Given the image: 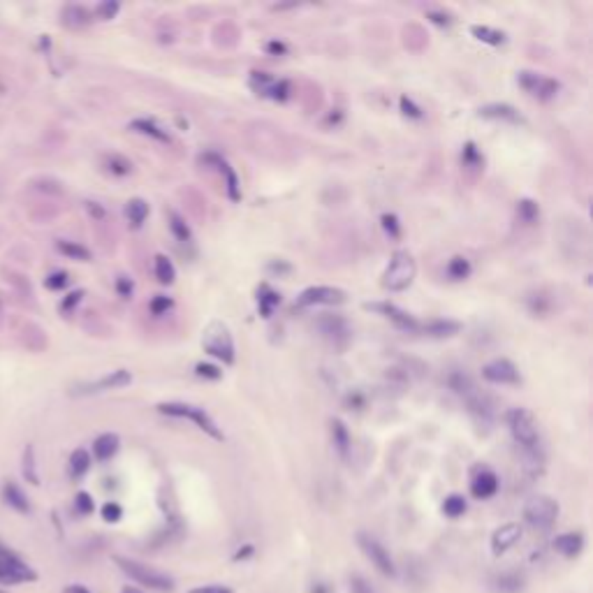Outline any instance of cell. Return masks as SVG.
I'll return each instance as SVG.
<instances>
[{"instance_id": "39", "label": "cell", "mask_w": 593, "mask_h": 593, "mask_svg": "<svg viewBox=\"0 0 593 593\" xmlns=\"http://www.w3.org/2000/svg\"><path fill=\"white\" fill-rule=\"evenodd\" d=\"M447 383H450L452 390L457 392V394H461V397H469V394L476 390L473 380H471L466 373H461V371H454V373L450 375V380H447Z\"/></svg>"}, {"instance_id": "14", "label": "cell", "mask_w": 593, "mask_h": 593, "mask_svg": "<svg viewBox=\"0 0 593 593\" xmlns=\"http://www.w3.org/2000/svg\"><path fill=\"white\" fill-rule=\"evenodd\" d=\"M133 383V373L125 371V368H116V371L107 373L100 380H93V383H86L77 390V394H100V392H109V390H121V387Z\"/></svg>"}, {"instance_id": "17", "label": "cell", "mask_w": 593, "mask_h": 593, "mask_svg": "<svg viewBox=\"0 0 593 593\" xmlns=\"http://www.w3.org/2000/svg\"><path fill=\"white\" fill-rule=\"evenodd\" d=\"M519 540H522V526L519 524H505L500 526V529L493 531L491 536V552L496 556L505 554L507 549H512Z\"/></svg>"}, {"instance_id": "54", "label": "cell", "mask_w": 593, "mask_h": 593, "mask_svg": "<svg viewBox=\"0 0 593 593\" xmlns=\"http://www.w3.org/2000/svg\"><path fill=\"white\" fill-rule=\"evenodd\" d=\"M267 51H269V54H274V56H279V54H285L288 47L283 42H279V39H274V42L267 44Z\"/></svg>"}, {"instance_id": "25", "label": "cell", "mask_w": 593, "mask_h": 593, "mask_svg": "<svg viewBox=\"0 0 593 593\" xmlns=\"http://www.w3.org/2000/svg\"><path fill=\"white\" fill-rule=\"evenodd\" d=\"M493 593H522L524 591V577L519 572H503L493 579L491 584Z\"/></svg>"}, {"instance_id": "4", "label": "cell", "mask_w": 593, "mask_h": 593, "mask_svg": "<svg viewBox=\"0 0 593 593\" xmlns=\"http://www.w3.org/2000/svg\"><path fill=\"white\" fill-rule=\"evenodd\" d=\"M415 274H417V265H415L413 255L408 250H397L392 255L390 265L385 269L383 276V285L390 290V292H401V290L411 288V283L415 281Z\"/></svg>"}, {"instance_id": "27", "label": "cell", "mask_w": 593, "mask_h": 593, "mask_svg": "<svg viewBox=\"0 0 593 593\" xmlns=\"http://www.w3.org/2000/svg\"><path fill=\"white\" fill-rule=\"evenodd\" d=\"M125 216H128L130 225L135 229H140L144 225V220L149 218V204L140 200V197H133V200L125 204Z\"/></svg>"}, {"instance_id": "18", "label": "cell", "mask_w": 593, "mask_h": 593, "mask_svg": "<svg viewBox=\"0 0 593 593\" xmlns=\"http://www.w3.org/2000/svg\"><path fill=\"white\" fill-rule=\"evenodd\" d=\"M482 118H489V121H507V123H524L522 114L512 107V104H505V102H491V104H484L480 107L478 111Z\"/></svg>"}, {"instance_id": "15", "label": "cell", "mask_w": 593, "mask_h": 593, "mask_svg": "<svg viewBox=\"0 0 593 593\" xmlns=\"http://www.w3.org/2000/svg\"><path fill=\"white\" fill-rule=\"evenodd\" d=\"M366 308H368V311H375V313L385 315V318L390 320L394 327L404 329V332H420V322L415 320L411 313L401 311L399 306L390 304V301H383V304H366Z\"/></svg>"}, {"instance_id": "60", "label": "cell", "mask_w": 593, "mask_h": 593, "mask_svg": "<svg viewBox=\"0 0 593 593\" xmlns=\"http://www.w3.org/2000/svg\"><path fill=\"white\" fill-rule=\"evenodd\" d=\"M121 593H144V591H140L137 586H130V584H128V586H123Z\"/></svg>"}, {"instance_id": "48", "label": "cell", "mask_w": 593, "mask_h": 593, "mask_svg": "<svg viewBox=\"0 0 593 593\" xmlns=\"http://www.w3.org/2000/svg\"><path fill=\"white\" fill-rule=\"evenodd\" d=\"M350 593H378L368 584V579H364L361 575H352L350 577Z\"/></svg>"}, {"instance_id": "8", "label": "cell", "mask_w": 593, "mask_h": 593, "mask_svg": "<svg viewBox=\"0 0 593 593\" xmlns=\"http://www.w3.org/2000/svg\"><path fill=\"white\" fill-rule=\"evenodd\" d=\"M357 545H359V549L364 552V556L368 561L375 565V570H378L380 575L397 577V565H394L390 552H387L373 536H368V533H357Z\"/></svg>"}, {"instance_id": "23", "label": "cell", "mask_w": 593, "mask_h": 593, "mask_svg": "<svg viewBox=\"0 0 593 593\" xmlns=\"http://www.w3.org/2000/svg\"><path fill=\"white\" fill-rule=\"evenodd\" d=\"M118 445H121V440H118L116 433H102V436H97L95 443H93L95 459L97 461H109L118 452Z\"/></svg>"}, {"instance_id": "34", "label": "cell", "mask_w": 593, "mask_h": 593, "mask_svg": "<svg viewBox=\"0 0 593 593\" xmlns=\"http://www.w3.org/2000/svg\"><path fill=\"white\" fill-rule=\"evenodd\" d=\"M471 32L480 39V42L491 44V47H498V44L505 42V32L493 30V28H489V26H473Z\"/></svg>"}, {"instance_id": "10", "label": "cell", "mask_w": 593, "mask_h": 593, "mask_svg": "<svg viewBox=\"0 0 593 593\" xmlns=\"http://www.w3.org/2000/svg\"><path fill=\"white\" fill-rule=\"evenodd\" d=\"M346 301V292L341 288L332 285H313L306 288L304 292L296 296L294 306L306 308V306H339Z\"/></svg>"}, {"instance_id": "22", "label": "cell", "mask_w": 593, "mask_h": 593, "mask_svg": "<svg viewBox=\"0 0 593 593\" xmlns=\"http://www.w3.org/2000/svg\"><path fill=\"white\" fill-rule=\"evenodd\" d=\"M130 128L135 130V133L140 135H147L151 137V140H158V142H169V133L162 128L160 123H156L153 118H135L133 123H130Z\"/></svg>"}, {"instance_id": "49", "label": "cell", "mask_w": 593, "mask_h": 593, "mask_svg": "<svg viewBox=\"0 0 593 593\" xmlns=\"http://www.w3.org/2000/svg\"><path fill=\"white\" fill-rule=\"evenodd\" d=\"M401 111H404L408 118H422V116H424V114H422V107H417V104H415L408 95L401 97Z\"/></svg>"}, {"instance_id": "9", "label": "cell", "mask_w": 593, "mask_h": 593, "mask_svg": "<svg viewBox=\"0 0 593 593\" xmlns=\"http://www.w3.org/2000/svg\"><path fill=\"white\" fill-rule=\"evenodd\" d=\"M517 82H519V86L526 91V93L533 95L536 100H543V102L552 100V97H556L558 88H561V84H558L556 79L538 75V72H529V70L519 72Z\"/></svg>"}, {"instance_id": "58", "label": "cell", "mask_w": 593, "mask_h": 593, "mask_svg": "<svg viewBox=\"0 0 593 593\" xmlns=\"http://www.w3.org/2000/svg\"><path fill=\"white\" fill-rule=\"evenodd\" d=\"M269 269H272V272H279V274H281V272H290V265H281V262L276 265V262H274V265H269Z\"/></svg>"}, {"instance_id": "41", "label": "cell", "mask_w": 593, "mask_h": 593, "mask_svg": "<svg viewBox=\"0 0 593 593\" xmlns=\"http://www.w3.org/2000/svg\"><path fill=\"white\" fill-rule=\"evenodd\" d=\"M380 223H383V229L387 232V236L390 239H399L401 236V223L394 214H385L383 218H380Z\"/></svg>"}, {"instance_id": "33", "label": "cell", "mask_w": 593, "mask_h": 593, "mask_svg": "<svg viewBox=\"0 0 593 593\" xmlns=\"http://www.w3.org/2000/svg\"><path fill=\"white\" fill-rule=\"evenodd\" d=\"M104 167H107V172H111L114 176H128L130 172H133V162L128 160V158L118 156V153H111L104 158Z\"/></svg>"}, {"instance_id": "36", "label": "cell", "mask_w": 593, "mask_h": 593, "mask_svg": "<svg viewBox=\"0 0 593 593\" xmlns=\"http://www.w3.org/2000/svg\"><path fill=\"white\" fill-rule=\"evenodd\" d=\"M58 250H61L63 255H68L70 260H79V262L91 260L88 248H84L82 243H75V241H58Z\"/></svg>"}, {"instance_id": "7", "label": "cell", "mask_w": 593, "mask_h": 593, "mask_svg": "<svg viewBox=\"0 0 593 593\" xmlns=\"http://www.w3.org/2000/svg\"><path fill=\"white\" fill-rule=\"evenodd\" d=\"M35 579H37V572L32 570L17 552L0 545V584L17 586V584H26V582H35Z\"/></svg>"}, {"instance_id": "5", "label": "cell", "mask_w": 593, "mask_h": 593, "mask_svg": "<svg viewBox=\"0 0 593 593\" xmlns=\"http://www.w3.org/2000/svg\"><path fill=\"white\" fill-rule=\"evenodd\" d=\"M507 426H510L512 438L522 445L524 452L540 450L538 424L529 411H524V408H512V411L507 413Z\"/></svg>"}, {"instance_id": "38", "label": "cell", "mask_w": 593, "mask_h": 593, "mask_svg": "<svg viewBox=\"0 0 593 593\" xmlns=\"http://www.w3.org/2000/svg\"><path fill=\"white\" fill-rule=\"evenodd\" d=\"M63 17H65V23L72 26V28H82V26H86L91 21V15L82 5H70Z\"/></svg>"}, {"instance_id": "30", "label": "cell", "mask_w": 593, "mask_h": 593, "mask_svg": "<svg viewBox=\"0 0 593 593\" xmlns=\"http://www.w3.org/2000/svg\"><path fill=\"white\" fill-rule=\"evenodd\" d=\"M167 220H169V229H172V234H174L181 243H188L190 239H193L190 225L186 223V218H183V216H179L176 211H167Z\"/></svg>"}, {"instance_id": "35", "label": "cell", "mask_w": 593, "mask_h": 593, "mask_svg": "<svg viewBox=\"0 0 593 593\" xmlns=\"http://www.w3.org/2000/svg\"><path fill=\"white\" fill-rule=\"evenodd\" d=\"M466 507H469V503H466L464 496H459V493H452V496H447L443 500V515L450 517V519H457L466 512Z\"/></svg>"}, {"instance_id": "56", "label": "cell", "mask_w": 593, "mask_h": 593, "mask_svg": "<svg viewBox=\"0 0 593 593\" xmlns=\"http://www.w3.org/2000/svg\"><path fill=\"white\" fill-rule=\"evenodd\" d=\"M63 593H91V591L82 584H70V586H65Z\"/></svg>"}, {"instance_id": "44", "label": "cell", "mask_w": 593, "mask_h": 593, "mask_svg": "<svg viewBox=\"0 0 593 593\" xmlns=\"http://www.w3.org/2000/svg\"><path fill=\"white\" fill-rule=\"evenodd\" d=\"M195 373L200 375V378H207V380H220V378H223V371H220L218 366L204 364V361H200V364L195 366Z\"/></svg>"}, {"instance_id": "50", "label": "cell", "mask_w": 593, "mask_h": 593, "mask_svg": "<svg viewBox=\"0 0 593 593\" xmlns=\"http://www.w3.org/2000/svg\"><path fill=\"white\" fill-rule=\"evenodd\" d=\"M116 290H118V294H121L123 299H130V296H133L135 285H133V281H130V279H125V276H118V281H116Z\"/></svg>"}, {"instance_id": "55", "label": "cell", "mask_w": 593, "mask_h": 593, "mask_svg": "<svg viewBox=\"0 0 593 593\" xmlns=\"http://www.w3.org/2000/svg\"><path fill=\"white\" fill-rule=\"evenodd\" d=\"M253 545H243V549H239L234 554V561H243V558H248V556H253Z\"/></svg>"}, {"instance_id": "2", "label": "cell", "mask_w": 593, "mask_h": 593, "mask_svg": "<svg viewBox=\"0 0 593 593\" xmlns=\"http://www.w3.org/2000/svg\"><path fill=\"white\" fill-rule=\"evenodd\" d=\"M114 563L130 579H133V582L147 586V589H153V591H160V593L174 591V579L169 575H164V572H158L153 568H149V565H144L140 561H133V558H125V556H114Z\"/></svg>"}, {"instance_id": "29", "label": "cell", "mask_w": 593, "mask_h": 593, "mask_svg": "<svg viewBox=\"0 0 593 593\" xmlns=\"http://www.w3.org/2000/svg\"><path fill=\"white\" fill-rule=\"evenodd\" d=\"M281 304V294L276 292V290H272L269 285H260L258 290V306H260V313L265 315V318H272L274 308Z\"/></svg>"}, {"instance_id": "47", "label": "cell", "mask_w": 593, "mask_h": 593, "mask_svg": "<svg viewBox=\"0 0 593 593\" xmlns=\"http://www.w3.org/2000/svg\"><path fill=\"white\" fill-rule=\"evenodd\" d=\"M75 505H77V510L82 512V515H91V512L95 510L93 498H91V493H86V491H79V493H77Z\"/></svg>"}, {"instance_id": "19", "label": "cell", "mask_w": 593, "mask_h": 593, "mask_svg": "<svg viewBox=\"0 0 593 593\" xmlns=\"http://www.w3.org/2000/svg\"><path fill=\"white\" fill-rule=\"evenodd\" d=\"M202 160H207V162H211L214 164V167H218V172L225 176V188H227V195H229V200H239V179H236V174H234V169L229 167L227 164V160H223L220 156H216V153H207V156H202Z\"/></svg>"}, {"instance_id": "3", "label": "cell", "mask_w": 593, "mask_h": 593, "mask_svg": "<svg viewBox=\"0 0 593 593\" xmlns=\"http://www.w3.org/2000/svg\"><path fill=\"white\" fill-rule=\"evenodd\" d=\"M158 411L162 415H169V417H181V420H190L197 424V429H202L207 436H211L214 440H223V431L218 429L211 415L204 411L200 406H193V404H181V401H167V404H160Z\"/></svg>"}, {"instance_id": "16", "label": "cell", "mask_w": 593, "mask_h": 593, "mask_svg": "<svg viewBox=\"0 0 593 593\" xmlns=\"http://www.w3.org/2000/svg\"><path fill=\"white\" fill-rule=\"evenodd\" d=\"M496 491H498V478H496V473H493L491 469H487V466H480V469H476V473H473V478H471V493H473V498L487 500V498H491Z\"/></svg>"}, {"instance_id": "11", "label": "cell", "mask_w": 593, "mask_h": 593, "mask_svg": "<svg viewBox=\"0 0 593 593\" xmlns=\"http://www.w3.org/2000/svg\"><path fill=\"white\" fill-rule=\"evenodd\" d=\"M250 86H253V91H258L260 95L272 97L276 102H285L290 93H292L290 82H285V79H274V77L265 75V72H253Z\"/></svg>"}, {"instance_id": "62", "label": "cell", "mask_w": 593, "mask_h": 593, "mask_svg": "<svg viewBox=\"0 0 593 593\" xmlns=\"http://www.w3.org/2000/svg\"><path fill=\"white\" fill-rule=\"evenodd\" d=\"M0 593H5V591H3V589H0Z\"/></svg>"}, {"instance_id": "51", "label": "cell", "mask_w": 593, "mask_h": 593, "mask_svg": "<svg viewBox=\"0 0 593 593\" xmlns=\"http://www.w3.org/2000/svg\"><path fill=\"white\" fill-rule=\"evenodd\" d=\"M65 285H68V274H65V272H56V274H51L47 279V288L49 290H61Z\"/></svg>"}, {"instance_id": "42", "label": "cell", "mask_w": 593, "mask_h": 593, "mask_svg": "<svg viewBox=\"0 0 593 593\" xmlns=\"http://www.w3.org/2000/svg\"><path fill=\"white\" fill-rule=\"evenodd\" d=\"M172 306H174V301L169 299V296H164V294H156L153 299H151V304H149L151 313H153V315H164Z\"/></svg>"}, {"instance_id": "6", "label": "cell", "mask_w": 593, "mask_h": 593, "mask_svg": "<svg viewBox=\"0 0 593 593\" xmlns=\"http://www.w3.org/2000/svg\"><path fill=\"white\" fill-rule=\"evenodd\" d=\"M524 519H526V524H529L531 529L549 531L552 526L556 524V519H558V503L554 498L538 493V496H533V498L526 500Z\"/></svg>"}, {"instance_id": "40", "label": "cell", "mask_w": 593, "mask_h": 593, "mask_svg": "<svg viewBox=\"0 0 593 593\" xmlns=\"http://www.w3.org/2000/svg\"><path fill=\"white\" fill-rule=\"evenodd\" d=\"M461 162H464V167H469V169H480V167H482V153H480L478 147L473 142L466 144L464 151H461Z\"/></svg>"}, {"instance_id": "57", "label": "cell", "mask_w": 593, "mask_h": 593, "mask_svg": "<svg viewBox=\"0 0 593 593\" xmlns=\"http://www.w3.org/2000/svg\"><path fill=\"white\" fill-rule=\"evenodd\" d=\"M82 294H84V292H72V294L68 296V301H65V304H63V308L77 306V304H79V299H82Z\"/></svg>"}, {"instance_id": "61", "label": "cell", "mask_w": 593, "mask_h": 593, "mask_svg": "<svg viewBox=\"0 0 593 593\" xmlns=\"http://www.w3.org/2000/svg\"><path fill=\"white\" fill-rule=\"evenodd\" d=\"M0 93H5V84L3 82H0Z\"/></svg>"}, {"instance_id": "52", "label": "cell", "mask_w": 593, "mask_h": 593, "mask_svg": "<svg viewBox=\"0 0 593 593\" xmlns=\"http://www.w3.org/2000/svg\"><path fill=\"white\" fill-rule=\"evenodd\" d=\"M188 593H234L229 586L223 584H207V586H197V589H190Z\"/></svg>"}, {"instance_id": "24", "label": "cell", "mask_w": 593, "mask_h": 593, "mask_svg": "<svg viewBox=\"0 0 593 593\" xmlns=\"http://www.w3.org/2000/svg\"><path fill=\"white\" fill-rule=\"evenodd\" d=\"M461 329L459 322L454 320H429L426 325H420V332H424L426 336H433V339H445V336H454Z\"/></svg>"}, {"instance_id": "12", "label": "cell", "mask_w": 593, "mask_h": 593, "mask_svg": "<svg viewBox=\"0 0 593 593\" xmlns=\"http://www.w3.org/2000/svg\"><path fill=\"white\" fill-rule=\"evenodd\" d=\"M482 378L489 380L493 385H519L522 383V375L519 368L512 364L510 359H493L489 364L482 366Z\"/></svg>"}, {"instance_id": "37", "label": "cell", "mask_w": 593, "mask_h": 593, "mask_svg": "<svg viewBox=\"0 0 593 593\" xmlns=\"http://www.w3.org/2000/svg\"><path fill=\"white\" fill-rule=\"evenodd\" d=\"M517 216L526 225H536L540 218V209L533 200H522V202H517Z\"/></svg>"}, {"instance_id": "31", "label": "cell", "mask_w": 593, "mask_h": 593, "mask_svg": "<svg viewBox=\"0 0 593 593\" xmlns=\"http://www.w3.org/2000/svg\"><path fill=\"white\" fill-rule=\"evenodd\" d=\"M447 279L450 281H466L473 272L471 262L466 258H461V255H457V258H452L450 262H447Z\"/></svg>"}, {"instance_id": "53", "label": "cell", "mask_w": 593, "mask_h": 593, "mask_svg": "<svg viewBox=\"0 0 593 593\" xmlns=\"http://www.w3.org/2000/svg\"><path fill=\"white\" fill-rule=\"evenodd\" d=\"M429 19L433 23H438V26H450L452 23V19H450V15H443V12H429Z\"/></svg>"}, {"instance_id": "21", "label": "cell", "mask_w": 593, "mask_h": 593, "mask_svg": "<svg viewBox=\"0 0 593 593\" xmlns=\"http://www.w3.org/2000/svg\"><path fill=\"white\" fill-rule=\"evenodd\" d=\"M3 498H5V503L12 507V510L19 512V515H28V512H30L28 496H26V493L19 489L15 482H8L3 487Z\"/></svg>"}, {"instance_id": "45", "label": "cell", "mask_w": 593, "mask_h": 593, "mask_svg": "<svg viewBox=\"0 0 593 593\" xmlns=\"http://www.w3.org/2000/svg\"><path fill=\"white\" fill-rule=\"evenodd\" d=\"M121 517H123V507L118 503H104L102 505V519H104V522L116 524V522H121Z\"/></svg>"}, {"instance_id": "32", "label": "cell", "mask_w": 593, "mask_h": 593, "mask_svg": "<svg viewBox=\"0 0 593 593\" xmlns=\"http://www.w3.org/2000/svg\"><path fill=\"white\" fill-rule=\"evenodd\" d=\"M91 469V457L86 450H75L70 454V476L84 478Z\"/></svg>"}, {"instance_id": "46", "label": "cell", "mask_w": 593, "mask_h": 593, "mask_svg": "<svg viewBox=\"0 0 593 593\" xmlns=\"http://www.w3.org/2000/svg\"><path fill=\"white\" fill-rule=\"evenodd\" d=\"M23 476L28 478V482L32 484H39V478L35 473V464H32V447H28L23 454Z\"/></svg>"}, {"instance_id": "1", "label": "cell", "mask_w": 593, "mask_h": 593, "mask_svg": "<svg viewBox=\"0 0 593 593\" xmlns=\"http://www.w3.org/2000/svg\"><path fill=\"white\" fill-rule=\"evenodd\" d=\"M202 348H204V352H209L211 357L220 359L223 364H234V359H236L234 339H232V334H229L227 325L220 320H214L204 327Z\"/></svg>"}, {"instance_id": "26", "label": "cell", "mask_w": 593, "mask_h": 593, "mask_svg": "<svg viewBox=\"0 0 593 593\" xmlns=\"http://www.w3.org/2000/svg\"><path fill=\"white\" fill-rule=\"evenodd\" d=\"M332 440L336 452L341 454V459H348V452H350V433H348V426L341 420H332Z\"/></svg>"}, {"instance_id": "28", "label": "cell", "mask_w": 593, "mask_h": 593, "mask_svg": "<svg viewBox=\"0 0 593 593\" xmlns=\"http://www.w3.org/2000/svg\"><path fill=\"white\" fill-rule=\"evenodd\" d=\"M153 272H156L158 283H162V285H172L174 279H176V269H174L172 260H169L167 255H156Z\"/></svg>"}, {"instance_id": "59", "label": "cell", "mask_w": 593, "mask_h": 593, "mask_svg": "<svg viewBox=\"0 0 593 593\" xmlns=\"http://www.w3.org/2000/svg\"><path fill=\"white\" fill-rule=\"evenodd\" d=\"M88 211H91V214H95L97 218H102V216H104V211H102V209H97V207H95V202H88Z\"/></svg>"}, {"instance_id": "43", "label": "cell", "mask_w": 593, "mask_h": 593, "mask_svg": "<svg viewBox=\"0 0 593 593\" xmlns=\"http://www.w3.org/2000/svg\"><path fill=\"white\" fill-rule=\"evenodd\" d=\"M118 10H121V5H118V3H111V0H109V3H100V5H97V8H95V17L102 19V21H109V19H114V17L118 15Z\"/></svg>"}, {"instance_id": "20", "label": "cell", "mask_w": 593, "mask_h": 593, "mask_svg": "<svg viewBox=\"0 0 593 593\" xmlns=\"http://www.w3.org/2000/svg\"><path fill=\"white\" fill-rule=\"evenodd\" d=\"M554 549L565 558H575L584 549V536L582 533H563L554 540Z\"/></svg>"}, {"instance_id": "13", "label": "cell", "mask_w": 593, "mask_h": 593, "mask_svg": "<svg viewBox=\"0 0 593 593\" xmlns=\"http://www.w3.org/2000/svg\"><path fill=\"white\" fill-rule=\"evenodd\" d=\"M318 329L329 343L336 348H346L348 341H350V327H348V322L341 315H325V318H320Z\"/></svg>"}]
</instances>
